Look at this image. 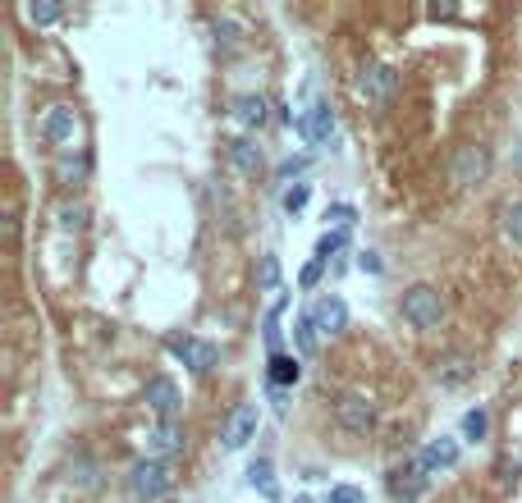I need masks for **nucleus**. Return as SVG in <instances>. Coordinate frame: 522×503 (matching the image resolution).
Masks as SVG:
<instances>
[{
    "mask_svg": "<svg viewBox=\"0 0 522 503\" xmlns=\"http://www.w3.org/2000/svg\"><path fill=\"white\" fill-rule=\"evenodd\" d=\"M42 138L51 142L60 156H69V151H83V147H78V142H83V119H78V110L69 106V101H55V106H46Z\"/></svg>",
    "mask_w": 522,
    "mask_h": 503,
    "instance_id": "nucleus-1",
    "label": "nucleus"
},
{
    "mask_svg": "<svg viewBox=\"0 0 522 503\" xmlns=\"http://www.w3.org/2000/svg\"><path fill=\"white\" fill-rule=\"evenodd\" d=\"M399 311L413 330H435V325L445 321V293L435 289V284H413L399 298Z\"/></svg>",
    "mask_w": 522,
    "mask_h": 503,
    "instance_id": "nucleus-2",
    "label": "nucleus"
},
{
    "mask_svg": "<svg viewBox=\"0 0 522 503\" xmlns=\"http://www.w3.org/2000/svg\"><path fill=\"white\" fill-rule=\"evenodd\" d=\"M174 490V467L170 462H156V458H142L138 467L129 471V494L138 503H156L161 494Z\"/></svg>",
    "mask_w": 522,
    "mask_h": 503,
    "instance_id": "nucleus-3",
    "label": "nucleus"
},
{
    "mask_svg": "<svg viewBox=\"0 0 522 503\" xmlns=\"http://www.w3.org/2000/svg\"><path fill=\"white\" fill-rule=\"evenodd\" d=\"M165 353L174 357V362H184L193 375H211L220 362V348L207 339H193V334H165Z\"/></svg>",
    "mask_w": 522,
    "mask_h": 503,
    "instance_id": "nucleus-4",
    "label": "nucleus"
},
{
    "mask_svg": "<svg viewBox=\"0 0 522 503\" xmlns=\"http://www.w3.org/2000/svg\"><path fill=\"white\" fill-rule=\"evenodd\" d=\"M394 87H399V74H394L390 65H381V60H367V65L358 69V78H353V92H358L367 106H385V101L394 97Z\"/></svg>",
    "mask_w": 522,
    "mask_h": 503,
    "instance_id": "nucleus-5",
    "label": "nucleus"
},
{
    "mask_svg": "<svg viewBox=\"0 0 522 503\" xmlns=\"http://www.w3.org/2000/svg\"><path fill=\"white\" fill-rule=\"evenodd\" d=\"M335 426L344 435H371L376 430V403L367 394H339L335 398Z\"/></svg>",
    "mask_w": 522,
    "mask_h": 503,
    "instance_id": "nucleus-6",
    "label": "nucleus"
},
{
    "mask_svg": "<svg viewBox=\"0 0 522 503\" xmlns=\"http://www.w3.org/2000/svg\"><path fill=\"white\" fill-rule=\"evenodd\" d=\"M486 174H490V147L468 142V147L454 151V161H449V179H454V188H472V183H481Z\"/></svg>",
    "mask_w": 522,
    "mask_h": 503,
    "instance_id": "nucleus-7",
    "label": "nucleus"
},
{
    "mask_svg": "<svg viewBox=\"0 0 522 503\" xmlns=\"http://www.w3.org/2000/svg\"><path fill=\"white\" fill-rule=\"evenodd\" d=\"M294 129L307 147H326V142L335 138V106H330V101H312V106L298 115Z\"/></svg>",
    "mask_w": 522,
    "mask_h": 503,
    "instance_id": "nucleus-8",
    "label": "nucleus"
},
{
    "mask_svg": "<svg viewBox=\"0 0 522 503\" xmlns=\"http://www.w3.org/2000/svg\"><path fill=\"white\" fill-rule=\"evenodd\" d=\"M142 403L156 412V421H174L179 407H184V398H179V385H174L170 375H152V380L142 385Z\"/></svg>",
    "mask_w": 522,
    "mask_h": 503,
    "instance_id": "nucleus-9",
    "label": "nucleus"
},
{
    "mask_svg": "<svg viewBox=\"0 0 522 503\" xmlns=\"http://www.w3.org/2000/svg\"><path fill=\"white\" fill-rule=\"evenodd\" d=\"M257 421H261V407L257 403H239V407H234V412H229V421H225V449L229 453L248 449L252 439H257Z\"/></svg>",
    "mask_w": 522,
    "mask_h": 503,
    "instance_id": "nucleus-10",
    "label": "nucleus"
},
{
    "mask_svg": "<svg viewBox=\"0 0 522 503\" xmlns=\"http://www.w3.org/2000/svg\"><path fill=\"white\" fill-rule=\"evenodd\" d=\"M147 458H156V462H170V458H179L184 453V430H179V421H156L152 430H147Z\"/></svg>",
    "mask_w": 522,
    "mask_h": 503,
    "instance_id": "nucleus-11",
    "label": "nucleus"
},
{
    "mask_svg": "<svg viewBox=\"0 0 522 503\" xmlns=\"http://www.w3.org/2000/svg\"><path fill=\"white\" fill-rule=\"evenodd\" d=\"M426 481H431V476L417 467V458L403 462V467L390 471V499H394V503H417V499L426 494Z\"/></svg>",
    "mask_w": 522,
    "mask_h": 503,
    "instance_id": "nucleus-12",
    "label": "nucleus"
},
{
    "mask_svg": "<svg viewBox=\"0 0 522 503\" xmlns=\"http://www.w3.org/2000/svg\"><path fill=\"white\" fill-rule=\"evenodd\" d=\"M312 325L321 334H344L348 330V307H344V298H335V293H326V298H316V307H312Z\"/></svg>",
    "mask_w": 522,
    "mask_h": 503,
    "instance_id": "nucleus-13",
    "label": "nucleus"
},
{
    "mask_svg": "<svg viewBox=\"0 0 522 503\" xmlns=\"http://www.w3.org/2000/svg\"><path fill=\"white\" fill-rule=\"evenodd\" d=\"M225 161L234 174H243V179H257L261 170V147L252 138H229L225 142Z\"/></svg>",
    "mask_w": 522,
    "mask_h": 503,
    "instance_id": "nucleus-14",
    "label": "nucleus"
},
{
    "mask_svg": "<svg viewBox=\"0 0 522 503\" xmlns=\"http://www.w3.org/2000/svg\"><path fill=\"white\" fill-rule=\"evenodd\" d=\"M458 462V439H431L422 453H417V467L426 471V476H440V471H449Z\"/></svg>",
    "mask_w": 522,
    "mask_h": 503,
    "instance_id": "nucleus-15",
    "label": "nucleus"
},
{
    "mask_svg": "<svg viewBox=\"0 0 522 503\" xmlns=\"http://www.w3.org/2000/svg\"><path fill=\"white\" fill-rule=\"evenodd\" d=\"M229 115H234V124H239V129L257 133L261 124H266V97H257V92H243V97L229 101Z\"/></svg>",
    "mask_w": 522,
    "mask_h": 503,
    "instance_id": "nucleus-16",
    "label": "nucleus"
},
{
    "mask_svg": "<svg viewBox=\"0 0 522 503\" xmlns=\"http://www.w3.org/2000/svg\"><path fill=\"white\" fill-rule=\"evenodd\" d=\"M495 220H500V234L509 238L513 247H522V193L504 197V202L495 206Z\"/></svg>",
    "mask_w": 522,
    "mask_h": 503,
    "instance_id": "nucleus-17",
    "label": "nucleus"
},
{
    "mask_svg": "<svg viewBox=\"0 0 522 503\" xmlns=\"http://www.w3.org/2000/svg\"><path fill=\"white\" fill-rule=\"evenodd\" d=\"M266 380H271V389H289L303 380V357L294 353H275L271 357V371H266Z\"/></svg>",
    "mask_w": 522,
    "mask_h": 503,
    "instance_id": "nucleus-18",
    "label": "nucleus"
},
{
    "mask_svg": "<svg viewBox=\"0 0 522 503\" xmlns=\"http://www.w3.org/2000/svg\"><path fill=\"white\" fill-rule=\"evenodd\" d=\"M87 170H92V156H87V151H69V156H60V161H55V179L65 183V188L83 183Z\"/></svg>",
    "mask_w": 522,
    "mask_h": 503,
    "instance_id": "nucleus-19",
    "label": "nucleus"
},
{
    "mask_svg": "<svg viewBox=\"0 0 522 503\" xmlns=\"http://www.w3.org/2000/svg\"><path fill=\"white\" fill-rule=\"evenodd\" d=\"M248 485L261 494V499H271V503L280 499V485H275V467H271V458H257V462H252V467H248Z\"/></svg>",
    "mask_w": 522,
    "mask_h": 503,
    "instance_id": "nucleus-20",
    "label": "nucleus"
},
{
    "mask_svg": "<svg viewBox=\"0 0 522 503\" xmlns=\"http://www.w3.org/2000/svg\"><path fill=\"white\" fill-rule=\"evenodd\" d=\"M55 225L65 229V234H83L87 229V206L83 202H65L60 211H55Z\"/></svg>",
    "mask_w": 522,
    "mask_h": 503,
    "instance_id": "nucleus-21",
    "label": "nucleus"
},
{
    "mask_svg": "<svg viewBox=\"0 0 522 503\" xmlns=\"http://www.w3.org/2000/svg\"><path fill=\"white\" fill-rule=\"evenodd\" d=\"M316 339H321V330L312 325V311L307 316H298L294 321V343H298V357H312L316 353Z\"/></svg>",
    "mask_w": 522,
    "mask_h": 503,
    "instance_id": "nucleus-22",
    "label": "nucleus"
},
{
    "mask_svg": "<svg viewBox=\"0 0 522 503\" xmlns=\"http://www.w3.org/2000/svg\"><path fill=\"white\" fill-rule=\"evenodd\" d=\"M490 435V412L486 407H472V412H463V439H486Z\"/></svg>",
    "mask_w": 522,
    "mask_h": 503,
    "instance_id": "nucleus-23",
    "label": "nucleus"
},
{
    "mask_svg": "<svg viewBox=\"0 0 522 503\" xmlns=\"http://www.w3.org/2000/svg\"><path fill=\"white\" fill-rule=\"evenodd\" d=\"M257 289H266V293L280 289V257H275V252H266V257L257 261Z\"/></svg>",
    "mask_w": 522,
    "mask_h": 503,
    "instance_id": "nucleus-24",
    "label": "nucleus"
},
{
    "mask_svg": "<svg viewBox=\"0 0 522 503\" xmlns=\"http://www.w3.org/2000/svg\"><path fill=\"white\" fill-rule=\"evenodd\" d=\"M69 485H78V490H97L101 485L97 462H74V467H69Z\"/></svg>",
    "mask_w": 522,
    "mask_h": 503,
    "instance_id": "nucleus-25",
    "label": "nucleus"
},
{
    "mask_svg": "<svg viewBox=\"0 0 522 503\" xmlns=\"http://www.w3.org/2000/svg\"><path fill=\"white\" fill-rule=\"evenodd\" d=\"M344 243H348L344 229H326V234H321V243H316V261H330L335 252H344Z\"/></svg>",
    "mask_w": 522,
    "mask_h": 503,
    "instance_id": "nucleus-26",
    "label": "nucleus"
},
{
    "mask_svg": "<svg viewBox=\"0 0 522 503\" xmlns=\"http://www.w3.org/2000/svg\"><path fill=\"white\" fill-rule=\"evenodd\" d=\"M280 311H284V298L275 302L271 311H266V348H271V357L280 353V334H284V330H280Z\"/></svg>",
    "mask_w": 522,
    "mask_h": 503,
    "instance_id": "nucleus-27",
    "label": "nucleus"
},
{
    "mask_svg": "<svg viewBox=\"0 0 522 503\" xmlns=\"http://www.w3.org/2000/svg\"><path fill=\"white\" fill-rule=\"evenodd\" d=\"M307 197H312V188H307V183H294V188H284V197H280V206L289 215H298L307 206Z\"/></svg>",
    "mask_w": 522,
    "mask_h": 503,
    "instance_id": "nucleus-28",
    "label": "nucleus"
},
{
    "mask_svg": "<svg viewBox=\"0 0 522 503\" xmlns=\"http://www.w3.org/2000/svg\"><path fill=\"white\" fill-rule=\"evenodd\" d=\"M326 220H330L335 229H344V234H348V229L358 225V211H353L348 202H339V206H330V211H326Z\"/></svg>",
    "mask_w": 522,
    "mask_h": 503,
    "instance_id": "nucleus-29",
    "label": "nucleus"
},
{
    "mask_svg": "<svg viewBox=\"0 0 522 503\" xmlns=\"http://www.w3.org/2000/svg\"><path fill=\"white\" fill-rule=\"evenodd\" d=\"M326 503H367V494H362L358 485H335V490L326 494Z\"/></svg>",
    "mask_w": 522,
    "mask_h": 503,
    "instance_id": "nucleus-30",
    "label": "nucleus"
},
{
    "mask_svg": "<svg viewBox=\"0 0 522 503\" xmlns=\"http://www.w3.org/2000/svg\"><path fill=\"white\" fill-rule=\"evenodd\" d=\"M60 14H65V10H60V5H28V19H33L37 28H46V23H55V19H60Z\"/></svg>",
    "mask_w": 522,
    "mask_h": 503,
    "instance_id": "nucleus-31",
    "label": "nucleus"
},
{
    "mask_svg": "<svg viewBox=\"0 0 522 503\" xmlns=\"http://www.w3.org/2000/svg\"><path fill=\"white\" fill-rule=\"evenodd\" d=\"M321 270H326V261H307V266L298 270V284H303V289H316V284H321Z\"/></svg>",
    "mask_w": 522,
    "mask_h": 503,
    "instance_id": "nucleus-32",
    "label": "nucleus"
},
{
    "mask_svg": "<svg viewBox=\"0 0 522 503\" xmlns=\"http://www.w3.org/2000/svg\"><path fill=\"white\" fill-rule=\"evenodd\" d=\"M381 252H358V270H367V275H381Z\"/></svg>",
    "mask_w": 522,
    "mask_h": 503,
    "instance_id": "nucleus-33",
    "label": "nucleus"
},
{
    "mask_svg": "<svg viewBox=\"0 0 522 503\" xmlns=\"http://www.w3.org/2000/svg\"><path fill=\"white\" fill-rule=\"evenodd\" d=\"M303 170H307V156H298V161L289 156V161L280 165V183H284V179H294V174H303Z\"/></svg>",
    "mask_w": 522,
    "mask_h": 503,
    "instance_id": "nucleus-34",
    "label": "nucleus"
},
{
    "mask_svg": "<svg viewBox=\"0 0 522 503\" xmlns=\"http://www.w3.org/2000/svg\"><path fill=\"white\" fill-rule=\"evenodd\" d=\"M294 503H312V499H307V494H298V499H294Z\"/></svg>",
    "mask_w": 522,
    "mask_h": 503,
    "instance_id": "nucleus-35",
    "label": "nucleus"
}]
</instances>
